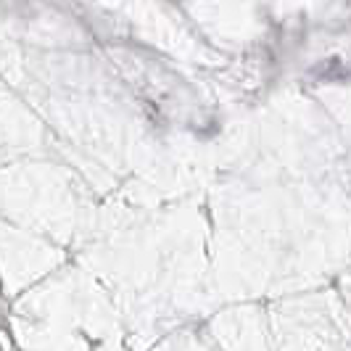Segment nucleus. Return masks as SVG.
Returning a JSON list of instances; mask_svg holds the SVG:
<instances>
[]
</instances>
